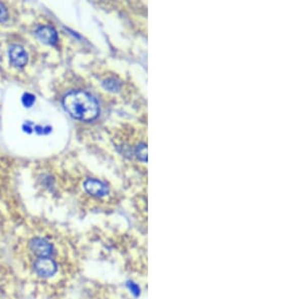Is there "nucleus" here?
Instances as JSON below:
<instances>
[{
  "label": "nucleus",
  "mask_w": 302,
  "mask_h": 299,
  "mask_svg": "<svg viewBox=\"0 0 302 299\" xmlns=\"http://www.w3.org/2000/svg\"><path fill=\"white\" fill-rule=\"evenodd\" d=\"M30 251L38 258H52L55 253V247L44 238L36 237L29 243Z\"/></svg>",
  "instance_id": "nucleus-2"
},
{
  "label": "nucleus",
  "mask_w": 302,
  "mask_h": 299,
  "mask_svg": "<svg viewBox=\"0 0 302 299\" xmlns=\"http://www.w3.org/2000/svg\"><path fill=\"white\" fill-rule=\"evenodd\" d=\"M8 18V11L7 8L3 3L0 2V23L6 22Z\"/></svg>",
  "instance_id": "nucleus-9"
},
{
  "label": "nucleus",
  "mask_w": 302,
  "mask_h": 299,
  "mask_svg": "<svg viewBox=\"0 0 302 299\" xmlns=\"http://www.w3.org/2000/svg\"><path fill=\"white\" fill-rule=\"evenodd\" d=\"M135 154L141 162L146 163L147 162V145L144 143L139 144L135 149Z\"/></svg>",
  "instance_id": "nucleus-7"
},
{
  "label": "nucleus",
  "mask_w": 302,
  "mask_h": 299,
  "mask_svg": "<svg viewBox=\"0 0 302 299\" xmlns=\"http://www.w3.org/2000/svg\"><path fill=\"white\" fill-rule=\"evenodd\" d=\"M33 269L38 276L50 278L55 275L57 266L52 258H37L33 263Z\"/></svg>",
  "instance_id": "nucleus-3"
},
{
  "label": "nucleus",
  "mask_w": 302,
  "mask_h": 299,
  "mask_svg": "<svg viewBox=\"0 0 302 299\" xmlns=\"http://www.w3.org/2000/svg\"><path fill=\"white\" fill-rule=\"evenodd\" d=\"M8 55L12 65L17 68H23L28 63V54L21 46H11L8 52Z\"/></svg>",
  "instance_id": "nucleus-4"
},
{
  "label": "nucleus",
  "mask_w": 302,
  "mask_h": 299,
  "mask_svg": "<svg viewBox=\"0 0 302 299\" xmlns=\"http://www.w3.org/2000/svg\"><path fill=\"white\" fill-rule=\"evenodd\" d=\"M84 188L88 193L98 197L104 196L108 193L107 186L98 180H93V178L87 180L84 184Z\"/></svg>",
  "instance_id": "nucleus-6"
},
{
  "label": "nucleus",
  "mask_w": 302,
  "mask_h": 299,
  "mask_svg": "<svg viewBox=\"0 0 302 299\" xmlns=\"http://www.w3.org/2000/svg\"><path fill=\"white\" fill-rule=\"evenodd\" d=\"M104 86H105V88H107L108 90L113 91V92H115V91H117L119 89L118 83L116 81H112V80H108V81L105 82L104 83Z\"/></svg>",
  "instance_id": "nucleus-10"
},
{
  "label": "nucleus",
  "mask_w": 302,
  "mask_h": 299,
  "mask_svg": "<svg viewBox=\"0 0 302 299\" xmlns=\"http://www.w3.org/2000/svg\"><path fill=\"white\" fill-rule=\"evenodd\" d=\"M35 33L38 39L46 45L55 46L58 41L57 32L54 27H49V26L39 27L36 29Z\"/></svg>",
  "instance_id": "nucleus-5"
},
{
  "label": "nucleus",
  "mask_w": 302,
  "mask_h": 299,
  "mask_svg": "<svg viewBox=\"0 0 302 299\" xmlns=\"http://www.w3.org/2000/svg\"><path fill=\"white\" fill-rule=\"evenodd\" d=\"M22 101H23V104H24L26 107L29 108V107H31V106L33 105V103H34V101H35V98H34L33 95H31V94H29V93H26V94L23 96Z\"/></svg>",
  "instance_id": "nucleus-8"
},
{
  "label": "nucleus",
  "mask_w": 302,
  "mask_h": 299,
  "mask_svg": "<svg viewBox=\"0 0 302 299\" xmlns=\"http://www.w3.org/2000/svg\"><path fill=\"white\" fill-rule=\"evenodd\" d=\"M66 111L75 119L90 122L95 120L100 113L97 100L85 91H72L63 100Z\"/></svg>",
  "instance_id": "nucleus-1"
}]
</instances>
